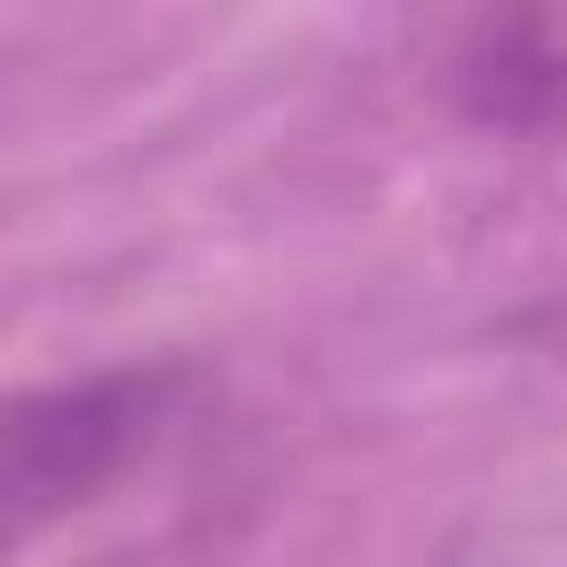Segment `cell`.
<instances>
[{
  "mask_svg": "<svg viewBox=\"0 0 567 567\" xmlns=\"http://www.w3.org/2000/svg\"><path fill=\"white\" fill-rule=\"evenodd\" d=\"M195 399L186 363H115L0 399V567L142 470Z\"/></svg>",
  "mask_w": 567,
  "mask_h": 567,
  "instance_id": "6da1fadb",
  "label": "cell"
},
{
  "mask_svg": "<svg viewBox=\"0 0 567 567\" xmlns=\"http://www.w3.org/2000/svg\"><path fill=\"white\" fill-rule=\"evenodd\" d=\"M443 97L478 133H567V9H496L443 44Z\"/></svg>",
  "mask_w": 567,
  "mask_h": 567,
  "instance_id": "7a4b0ae2",
  "label": "cell"
}]
</instances>
